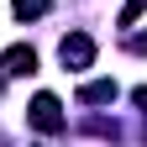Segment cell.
Returning a JSON list of instances; mask_svg holds the SVG:
<instances>
[{"instance_id": "3", "label": "cell", "mask_w": 147, "mask_h": 147, "mask_svg": "<svg viewBox=\"0 0 147 147\" xmlns=\"http://www.w3.org/2000/svg\"><path fill=\"white\" fill-rule=\"evenodd\" d=\"M0 68H5V74H16V79H26V74H37V53L16 42V47H5V58H0Z\"/></svg>"}, {"instance_id": "2", "label": "cell", "mask_w": 147, "mask_h": 147, "mask_svg": "<svg viewBox=\"0 0 147 147\" xmlns=\"http://www.w3.org/2000/svg\"><path fill=\"white\" fill-rule=\"evenodd\" d=\"M58 58H63V68H89L95 63V42H89L84 32H68L58 42Z\"/></svg>"}, {"instance_id": "1", "label": "cell", "mask_w": 147, "mask_h": 147, "mask_svg": "<svg viewBox=\"0 0 147 147\" xmlns=\"http://www.w3.org/2000/svg\"><path fill=\"white\" fill-rule=\"evenodd\" d=\"M26 121L37 126V131H63V105H58V95H37L32 100V110H26Z\"/></svg>"}, {"instance_id": "8", "label": "cell", "mask_w": 147, "mask_h": 147, "mask_svg": "<svg viewBox=\"0 0 147 147\" xmlns=\"http://www.w3.org/2000/svg\"><path fill=\"white\" fill-rule=\"evenodd\" d=\"M131 100L142 105V116H147V84H142V89H131Z\"/></svg>"}, {"instance_id": "6", "label": "cell", "mask_w": 147, "mask_h": 147, "mask_svg": "<svg viewBox=\"0 0 147 147\" xmlns=\"http://www.w3.org/2000/svg\"><path fill=\"white\" fill-rule=\"evenodd\" d=\"M142 5H147V0H126V5H121V26H131L137 16H142Z\"/></svg>"}, {"instance_id": "5", "label": "cell", "mask_w": 147, "mask_h": 147, "mask_svg": "<svg viewBox=\"0 0 147 147\" xmlns=\"http://www.w3.org/2000/svg\"><path fill=\"white\" fill-rule=\"evenodd\" d=\"M47 5H53V0H11V11L21 16V21H37V16H47Z\"/></svg>"}, {"instance_id": "7", "label": "cell", "mask_w": 147, "mask_h": 147, "mask_svg": "<svg viewBox=\"0 0 147 147\" xmlns=\"http://www.w3.org/2000/svg\"><path fill=\"white\" fill-rule=\"evenodd\" d=\"M131 53H142V58H147V32H142V37H131Z\"/></svg>"}, {"instance_id": "4", "label": "cell", "mask_w": 147, "mask_h": 147, "mask_svg": "<svg viewBox=\"0 0 147 147\" xmlns=\"http://www.w3.org/2000/svg\"><path fill=\"white\" fill-rule=\"evenodd\" d=\"M79 100H84V105H110V100H116V79H95V84H84Z\"/></svg>"}]
</instances>
